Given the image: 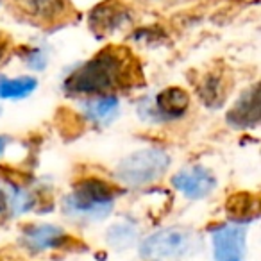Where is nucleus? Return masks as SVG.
<instances>
[{
  "label": "nucleus",
  "instance_id": "20e7f679",
  "mask_svg": "<svg viewBox=\"0 0 261 261\" xmlns=\"http://www.w3.org/2000/svg\"><path fill=\"white\" fill-rule=\"evenodd\" d=\"M170 167V156L161 149H142L133 152L116 167V179L133 188L156 182Z\"/></svg>",
  "mask_w": 261,
  "mask_h": 261
},
{
  "label": "nucleus",
  "instance_id": "0eeeda50",
  "mask_svg": "<svg viewBox=\"0 0 261 261\" xmlns=\"http://www.w3.org/2000/svg\"><path fill=\"white\" fill-rule=\"evenodd\" d=\"M190 108V97L181 88H167L150 106L149 115L158 120H175L182 116Z\"/></svg>",
  "mask_w": 261,
  "mask_h": 261
},
{
  "label": "nucleus",
  "instance_id": "4468645a",
  "mask_svg": "<svg viewBox=\"0 0 261 261\" xmlns=\"http://www.w3.org/2000/svg\"><path fill=\"white\" fill-rule=\"evenodd\" d=\"M138 231L130 224H116L108 231V243L116 250H125L135 245Z\"/></svg>",
  "mask_w": 261,
  "mask_h": 261
},
{
  "label": "nucleus",
  "instance_id": "7ed1b4c3",
  "mask_svg": "<svg viewBox=\"0 0 261 261\" xmlns=\"http://www.w3.org/2000/svg\"><path fill=\"white\" fill-rule=\"evenodd\" d=\"M202 249V240L195 231L186 227H167L154 232L142 243L143 259L147 261H181Z\"/></svg>",
  "mask_w": 261,
  "mask_h": 261
},
{
  "label": "nucleus",
  "instance_id": "dca6fc26",
  "mask_svg": "<svg viewBox=\"0 0 261 261\" xmlns=\"http://www.w3.org/2000/svg\"><path fill=\"white\" fill-rule=\"evenodd\" d=\"M9 47H11V41H9V38L6 36L4 33H0V63L4 61V58L8 56Z\"/></svg>",
  "mask_w": 261,
  "mask_h": 261
},
{
  "label": "nucleus",
  "instance_id": "423d86ee",
  "mask_svg": "<svg viewBox=\"0 0 261 261\" xmlns=\"http://www.w3.org/2000/svg\"><path fill=\"white\" fill-rule=\"evenodd\" d=\"M172 185L188 199H204L217 188V179L207 168L195 165L177 172L172 179Z\"/></svg>",
  "mask_w": 261,
  "mask_h": 261
},
{
  "label": "nucleus",
  "instance_id": "ddd939ff",
  "mask_svg": "<svg viewBox=\"0 0 261 261\" xmlns=\"http://www.w3.org/2000/svg\"><path fill=\"white\" fill-rule=\"evenodd\" d=\"M257 197L249 195V193H240L232 197L227 204L229 217L238 218L236 222H245V218H256L257 217Z\"/></svg>",
  "mask_w": 261,
  "mask_h": 261
},
{
  "label": "nucleus",
  "instance_id": "39448f33",
  "mask_svg": "<svg viewBox=\"0 0 261 261\" xmlns=\"http://www.w3.org/2000/svg\"><path fill=\"white\" fill-rule=\"evenodd\" d=\"M215 261H243L245 256V227L238 224L220 225L213 232Z\"/></svg>",
  "mask_w": 261,
  "mask_h": 261
},
{
  "label": "nucleus",
  "instance_id": "f257e3e1",
  "mask_svg": "<svg viewBox=\"0 0 261 261\" xmlns=\"http://www.w3.org/2000/svg\"><path fill=\"white\" fill-rule=\"evenodd\" d=\"M142 68L123 47H108L73 70L65 81L70 95H111L142 84Z\"/></svg>",
  "mask_w": 261,
  "mask_h": 261
},
{
  "label": "nucleus",
  "instance_id": "a211bd4d",
  "mask_svg": "<svg viewBox=\"0 0 261 261\" xmlns=\"http://www.w3.org/2000/svg\"><path fill=\"white\" fill-rule=\"evenodd\" d=\"M0 261H22V259H20V257L18 259H11V257L6 256V254H0Z\"/></svg>",
  "mask_w": 261,
  "mask_h": 261
},
{
  "label": "nucleus",
  "instance_id": "1a4fd4ad",
  "mask_svg": "<svg viewBox=\"0 0 261 261\" xmlns=\"http://www.w3.org/2000/svg\"><path fill=\"white\" fill-rule=\"evenodd\" d=\"M259 120V97H257V86H252L247 93L238 98L234 108L229 111L227 122L232 127H250L256 125Z\"/></svg>",
  "mask_w": 261,
  "mask_h": 261
},
{
  "label": "nucleus",
  "instance_id": "9b49d317",
  "mask_svg": "<svg viewBox=\"0 0 261 261\" xmlns=\"http://www.w3.org/2000/svg\"><path fill=\"white\" fill-rule=\"evenodd\" d=\"M199 95L204 104H207L210 108H220L227 97V83L218 73H210L200 84Z\"/></svg>",
  "mask_w": 261,
  "mask_h": 261
},
{
  "label": "nucleus",
  "instance_id": "f03ea898",
  "mask_svg": "<svg viewBox=\"0 0 261 261\" xmlns=\"http://www.w3.org/2000/svg\"><path fill=\"white\" fill-rule=\"evenodd\" d=\"M115 197L116 190L109 182L86 177L75 182L72 193L65 199V213L79 220H102L111 213Z\"/></svg>",
  "mask_w": 261,
  "mask_h": 261
},
{
  "label": "nucleus",
  "instance_id": "2eb2a0df",
  "mask_svg": "<svg viewBox=\"0 0 261 261\" xmlns=\"http://www.w3.org/2000/svg\"><path fill=\"white\" fill-rule=\"evenodd\" d=\"M31 8L40 15H48L54 11V8L59 4V0H29Z\"/></svg>",
  "mask_w": 261,
  "mask_h": 261
},
{
  "label": "nucleus",
  "instance_id": "f3484780",
  "mask_svg": "<svg viewBox=\"0 0 261 261\" xmlns=\"http://www.w3.org/2000/svg\"><path fill=\"white\" fill-rule=\"evenodd\" d=\"M6 147H8V138H6V136H0V156L4 154Z\"/></svg>",
  "mask_w": 261,
  "mask_h": 261
},
{
  "label": "nucleus",
  "instance_id": "9d476101",
  "mask_svg": "<svg viewBox=\"0 0 261 261\" xmlns=\"http://www.w3.org/2000/svg\"><path fill=\"white\" fill-rule=\"evenodd\" d=\"M118 98L115 95H100L86 104V115L97 123H109L118 115Z\"/></svg>",
  "mask_w": 261,
  "mask_h": 261
},
{
  "label": "nucleus",
  "instance_id": "6e6552de",
  "mask_svg": "<svg viewBox=\"0 0 261 261\" xmlns=\"http://www.w3.org/2000/svg\"><path fill=\"white\" fill-rule=\"evenodd\" d=\"M68 236L56 225H34L23 234V245L33 252H41L47 249H59L65 245Z\"/></svg>",
  "mask_w": 261,
  "mask_h": 261
},
{
  "label": "nucleus",
  "instance_id": "f8f14e48",
  "mask_svg": "<svg viewBox=\"0 0 261 261\" xmlns=\"http://www.w3.org/2000/svg\"><path fill=\"white\" fill-rule=\"evenodd\" d=\"M34 77H6L0 75V98H25L36 90Z\"/></svg>",
  "mask_w": 261,
  "mask_h": 261
}]
</instances>
